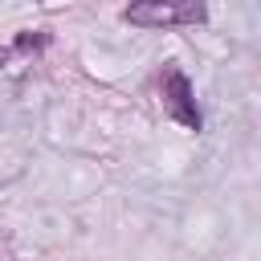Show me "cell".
Instances as JSON below:
<instances>
[{
  "instance_id": "obj_1",
  "label": "cell",
  "mask_w": 261,
  "mask_h": 261,
  "mask_svg": "<svg viewBox=\"0 0 261 261\" xmlns=\"http://www.w3.org/2000/svg\"><path fill=\"white\" fill-rule=\"evenodd\" d=\"M122 20L135 29H192L208 20V0H130Z\"/></svg>"
},
{
  "instance_id": "obj_2",
  "label": "cell",
  "mask_w": 261,
  "mask_h": 261,
  "mask_svg": "<svg viewBox=\"0 0 261 261\" xmlns=\"http://www.w3.org/2000/svg\"><path fill=\"white\" fill-rule=\"evenodd\" d=\"M159 98H163V110L179 126L204 130V114L196 106V90H192V82H188V73L179 65H163V73H159Z\"/></svg>"
},
{
  "instance_id": "obj_3",
  "label": "cell",
  "mask_w": 261,
  "mask_h": 261,
  "mask_svg": "<svg viewBox=\"0 0 261 261\" xmlns=\"http://www.w3.org/2000/svg\"><path fill=\"white\" fill-rule=\"evenodd\" d=\"M49 45V33L45 29H33V33H16L8 45H0V65L12 61V57H29V53H41Z\"/></svg>"
}]
</instances>
